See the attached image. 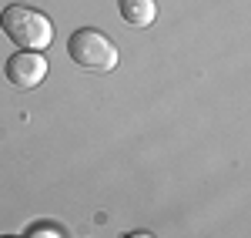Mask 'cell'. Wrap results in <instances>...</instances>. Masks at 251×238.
<instances>
[{
  "label": "cell",
  "instance_id": "cell-2",
  "mask_svg": "<svg viewBox=\"0 0 251 238\" xmlns=\"http://www.w3.org/2000/svg\"><path fill=\"white\" fill-rule=\"evenodd\" d=\"M67 54L71 60L84 71H114L117 67V47L111 44L107 34H100L94 27H80L67 37Z\"/></svg>",
  "mask_w": 251,
  "mask_h": 238
},
{
  "label": "cell",
  "instance_id": "cell-7",
  "mask_svg": "<svg viewBox=\"0 0 251 238\" xmlns=\"http://www.w3.org/2000/svg\"><path fill=\"white\" fill-rule=\"evenodd\" d=\"M0 238H17V235H0Z\"/></svg>",
  "mask_w": 251,
  "mask_h": 238
},
{
  "label": "cell",
  "instance_id": "cell-4",
  "mask_svg": "<svg viewBox=\"0 0 251 238\" xmlns=\"http://www.w3.org/2000/svg\"><path fill=\"white\" fill-rule=\"evenodd\" d=\"M121 17L127 20L131 27H151L157 20V3L154 0H117Z\"/></svg>",
  "mask_w": 251,
  "mask_h": 238
},
{
  "label": "cell",
  "instance_id": "cell-3",
  "mask_svg": "<svg viewBox=\"0 0 251 238\" xmlns=\"http://www.w3.org/2000/svg\"><path fill=\"white\" fill-rule=\"evenodd\" d=\"M3 74H7V80H10L14 87L34 91L40 80L47 78V57H44L40 51H17V54L7 57Z\"/></svg>",
  "mask_w": 251,
  "mask_h": 238
},
{
  "label": "cell",
  "instance_id": "cell-6",
  "mask_svg": "<svg viewBox=\"0 0 251 238\" xmlns=\"http://www.w3.org/2000/svg\"><path fill=\"white\" fill-rule=\"evenodd\" d=\"M124 238H151L148 232H131V235H124Z\"/></svg>",
  "mask_w": 251,
  "mask_h": 238
},
{
  "label": "cell",
  "instance_id": "cell-5",
  "mask_svg": "<svg viewBox=\"0 0 251 238\" xmlns=\"http://www.w3.org/2000/svg\"><path fill=\"white\" fill-rule=\"evenodd\" d=\"M27 238H64V235H60L57 228H50V225H34L27 232Z\"/></svg>",
  "mask_w": 251,
  "mask_h": 238
},
{
  "label": "cell",
  "instance_id": "cell-1",
  "mask_svg": "<svg viewBox=\"0 0 251 238\" xmlns=\"http://www.w3.org/2000/svg\"><path fill=\"white\" fill-rule=\"evenodd\" d=\"M0 30L14 40L20 51H47L50 40H54V27H50L47 14H40L34 7H24V3L3 7Z\"/></svg>",
  "mask_w": 251,
  "mask_h": 238
}]
</instances>
